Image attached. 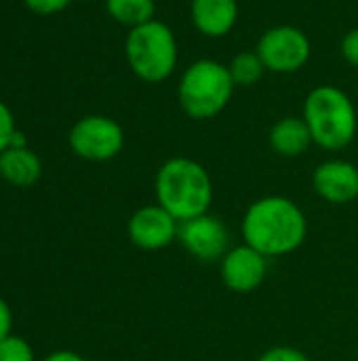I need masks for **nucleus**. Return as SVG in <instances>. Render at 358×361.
<instances>
[{
  "mask_svg": "<svg viewBox=\"0 0 358 361\" xmlns=\"http://www.w3.org/2000/svg\"><path fill=\"white\" fill-rule=\"evenodd\" d=\"M106 13L120 25L137 27L156 19V2L154 0H106Z\"/></svg>",
  "mask_w": 358,
  "mask_h": 361,
  "instance_id": "2eb2a0df",
  "label": "nucleus"
},
{
  "mask_svg": "<svg viewBox=\"0 0 358 361\" xmlns=\"http://www.w3.org/2000/svg\"><path fill=\"white\" fill-rule=\"evenodd\" d=\"M268 142H270V148L279 157H285V159H295L314 144L310 129L302 116L279 118L268 133Z\"/></svg>",
  "mask_w": 358,
  "mask_h": 361,
  "instance_id": "ddd939ff",
  "label": "nucleus"
},
{
  "mask_svg": "<svg viewBox=\"0 0 358 361\" xmlns=\"http://www.w3.org/2000/svg\"><path fill=\"white\" fill-rule=\"evenodd\" d=\"M156 203L177 222L209 214L213 203V182L209 171L194 159H167L154 178Z\"/></svg>",
  "mask_w": 358,
  "mask_h": 361,
  "instance_id": "f03ea898",
  "label": "nucleus"
},
{
  "mask_svg": "<svg viewBox=\"0 0 358 361\" xmlns=\"http://www.w3.org/2000/svg\"><path fill=\"white\" fill-rule=\"evenodd\" d=\"M124 57L139 80L158 85L175 72L179 61L175 32L160 19L131 27L124 40Z\"/></svg>",
  "mask_w": 358,
  "mask_h": 361,
  "instance_id": "39448f33",
  "label": "nucleus"
},
{
  "mask_svg": "<svg viewBox=\"0 0 358 361\" xmlns=\"http://www.w3.org/2000/svg\"><path fill=\"white\" fill-rule=\"evenodd\" d=\"M234 89L236 85L228 72V63L217 59H196L179 78L177 99L186 116L209 121L226 110Z\"/></svg>",
  "mask_w": 358,
  "mask_h": 361,
  "instance_id": "20e7f679",
  "label": "nucleus"
},
{
  "mask_svg": "<svg viewBox=\"0 0 358 361\" xmlns=\"http://www.w3.org/2000/svg\"><path fill=\"white\" fill-rule=\"evenodd\" d=\"M190 19L205 38L228 36L238 21L236 0H190Z\"/></svg>",
  "mask_w": 358,
  "mask_h": 361,
  "instance_id": "f8f14e48",
  "label": "nucleus"
},
{
  "mask_svg": "<svg viewBox=\"0 0 358 361\" xmlns=\"http://www.w3.org/2000/svg\"><path fill=\"white\" fill-rule=\"evenodd\" d=\"M44 361H87L82 355L74 353V351H55L49 357H44Z\"/></svg>",
  "mask_w": 358,
  "mask_h": 361,
  "instance_id": "5701e85b",
  "label": "nucleus"
},
{
  "mask_svg": "<svg viewBox=\"0 0 358 361\" xmlns=\"http://www.w3.org/2000/svg\"><path fill=\"white\" fill-rule=\"evenodd\" d=\"M74 0H23V4L36 15H57L65 11Z\"/></svg>",
  "mask_w": 358,
  "mask_h": 361,
  "instance_id": "aec40b11",
  "label": "nucleus"
},
{
  "mask_svg": "<svg viewBox=\"0 0 358 361\" xmlns=\"http://www.w3.org/2000/svg\"><path fill=\"white\" fill-rule=\"evenodd\" d=\"M68 144L78 159L103 163L120 154L124 146V131L112 116L87 114L70 129Z\"/></svg>",
  "mask_w": 358,
  "mask_h": 361,
  "instance_id": "0eeeda50",
  "label": "nucleus"
},
{
  "mask_svg": "<svg viewBox=\"0 0 358 361\" xmlns=\"http://www.w3.org/2000/svg\"><path fill=\"white\" fill-rule=\"evenodd\" d=\"M129 239L143 252H160L169 247L179 233V222L158 203L139 207L127 224Z\"/></svg>",
  "mask_w": 358,
  "mask_h": 361,
  "instance_id": "1a4fd4ad",
  "label": "nucleus"
},
{
  "mask_svg": "<svg viewBox=\"0 0 358 361\" xmlns=\"http://www.w3.org/2000/svg\"><path fill=\"white\" fill-rule=\"evenodd\" d=\"M0 361H34V351L25 338L11 334L0 343Z\"/></svg>",
  "mask_w": 358,
  "mask_h": 361,
  "instance_id": "f3484780",
  "label": "nucleus"
},
{
  "mask_svg": "<svg viewBox=\"0 0 358 361\" xmlns=\"http://www.w3.org/2000/svg\"><path fill=\"white\" fill-rule=\"evenodd\" d=\"M15 133H17L15 116H13L11 108L4 102H0V152H4L11 146Z\"/></svg>",
  "mask_w": 358,
  "mask_h": 361,
  "instance_id": "a211bd4d",
  "label": "nucleus"
},
{
  "mask_svg": "<svg viewBox=\"0 0 358 361\" xmlns=\"http://www.w3.org/2000/svg\"><path fill=\"white\" fill-rule=\"evenodd\" d=\"M177 239L184 250L200 262L222 260L230 250V235L226 224L211 214L179 222Z\"/></svg>",
  "mask_w": 358,
  "mask_h": 361,
  "instance_id": "6e6552de",
  "label": "nucleus"
},
{
  "mask_svg": "<svg viewBox=\"0 0 358 361\" xmlns=\"http://www.w3.org/2000/svg\"><path fill=\"white\" fill-rule=\"evenodd\" d=\"M266 72L293 74L300 72L312 55V42L308 34L298 25H274L268 27L255 47Z\"/></svg>",
  "mask_w": 358,
  "mask_h": 361,
  "instance_id": "423d86ee",
  "label": "nucleus"
},
{
  "mask_svg": "<svg viewBox=\"0 0 358 361\" xmlns=\"http://www.w3.org/2000/svg\"><path fill=\"white\" fill-rule=\"evenodd\" d=\"M243 243L257 250L262 256L283 258L300 250L308 235L304 209L283 195H268L253 201L241 224Z\"/></svg>",
  "mask_w": 358,
  "mask_h": 361,
  "instance_id": "f257e3e1",
  "label": "nucleus"
},
{
  "mask_svg": "<svg viewBox=\"0 0 358 361\" xmlns=\"http://www.w3.org/2000/svg\"><path fill=\"white\" fill-rule=\"evenodd\" d=\"M0 182H2V173H0Z\"/></svg>",
  "mask_w": 358,
  "mask_h": 361,
  "instance_id": "b1692460",
  "label": "nucleus"
},
{
  "mask_svg": "<svg viewBox=\"0 0 358 361\" xmlns=\"http://www.w3.org/2000/svg\"><path fill=\"white\" fill-rule=\"evenodd\" d=\"M228 72L236 87H251V85L260 82L266 68H264L257 51H241L230 59Z\"/></svg>",
  "mask_w": 358,
  "mask_h": 361,
  "instance_id": "dca6fc26",
  "label": "nucleus"
},
{
  "mask_svg": "<svg viewBox=\"0 0 358 361\" xmlns=\"http://www.w3.org/2000/svg\"><path fill=\"white\" fill-rule=\"evenodd\" d=\"M340 51H342V57L352 68H358V27H352L344 34V38L340 42Z\"/></svg>",
  "mask_w": 358,
  "mask_h": 361,
  "instance_id": "412c9836",
  "label": "nucleus"
},
{
  "mask_svg": "<svg viewBox=\"0 0 358 361\" xmlns=\"http://www.w3.org/2000/svg\"><path fill=\"white\" fill-rule=\"evenodd\" d=\"M11 328H13V313H11V307L6 305V300L0 298V343H2L6 336L13 334Z\"/></svg>",
  "mask_w": 358,
  "mask_h": 361,
  "instance_id": "4be33fe9",
  "label": "nucleus"
},
{
  "mask_svg": "<svg viewBox=\"0 0 358 361\" xmlns=\"http://www.w3.org/2000/svg\"><path fill=\"white\" fill-rule=\"evenodd\" d=\"M0 173L2 182H8L17 188H27L40 180L42 161L27 146L6 148L4 152H0Z\"/></svg>",
  "mask_w": 358,
  "mask_h": 361,
  "instance_id": "4468645a",
  "label": "nucleus"
},
{
  "mask_svg": "<svg viewBox=\"0 0 358 361\" xmlns=\"http://www.w3.org/2000/svg\"><path fill=\"white\" fill-rule=\"evenodd\" d=\"M312 142L329 152L348 148L358 131V112L346 91L333 85H321L312 89L302 108Z\"/></svg>",
  "mask_w": 358,
  "mask_h": 361,
  "instance_id": "7ed1b4c3",
  "label": "nucleus"
},
{
  "mask_svg": "<svg viewBox=\"0 0 358 361\" xmlns=\"http://www.w3.org/2000/svg\"><path fill=\"white\" fill-rule=\"evenodd\" d=\"M312 188L327 203H352L358 199V167L344 159L323 161L312 173Z\"/></svg>",
  "mask_w": 358,
  "mask_h": 361,
  "instance_id": "9b49d317",
  "label": "nucleus"
},
{
  "mask_svg": "<svg viewBox=\"0 0 358 361\" xmlns=\"http://www.w3.org/2000/svg\"><path fill=\"white\" fill-rule=\"evenodd\" d=\"M222 281L236 294H249L257 290L268 275V258L247 243L230 247L219 260Z\"/></svg>",
  "mask_w": 358,
  "mask_h": 361,
  "instance_id": "9d476101",
  "label": "nucleus"
},
{
  "mask_svg": "<svg viewBox=\"0 0 358 361\" xmlns=\"http://www.w3.org/2000/svg\"><path fill=\"white\" fill-rule=\"evenodd\" d=\"M257 361H310V357L295 347L279 345V347H272L266 353H262V357Z\"/></svg>",
  "mask_w": 358,
  "mask_h": 361,
  "instance_id": "6ab92c4d",
  "label": "nucleus"
}]
</instances>
